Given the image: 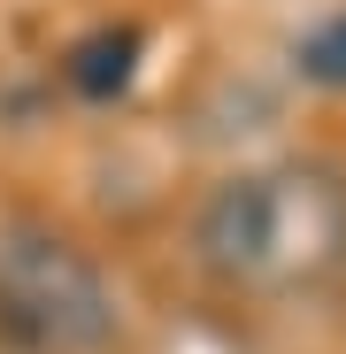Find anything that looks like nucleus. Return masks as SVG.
<instances>
[{
  "label": "nucleus",
  "instance_id": "2",
  "mask_svg": "<svg viewBox=\"0 0 346 354\" xmlns=\"http://www.w3.org/2000/svg\"><path fill=\"white\" fill-rule=\"evenodd\" d=\"M323 193L308 177H254V185H231L208 239L231 270H293L308 262V247H323V231H308V208Z\"/></svg>",
  "mask_w": 346,
  "mask_h": 354
},
{
  "label": "nucleus",
  "instance_id": "3",
  "mask_svg": "<svg viewBox=\"0 0 346 354\" xmlns=\"http://www.w3.org/2000/svg\"><path fill=\"white\" fill-rule=\"evenodd\" d=\"M308 70H316V77H346V24H331V31L308 46Z\"/></svg>",
  "mask_w": 346,
  "mask_h": 354
},
{
  "label": "nucleus",
  "instance_id": "1",
  "mask_svg": "<svg viewBox=\"0 0 346 354\" xmlns=\"http://www.w3.org/2000/svg\"><path fill=\"white\" fill-rule=\"evenodd\" d=\"M108 324H115L108 285L77 247L46 239V231L0 239V331L23 354H85L108 339Z\"/></svg>",
  "mask_w": 346,
  "mask_h": 354
}]
</instances>
